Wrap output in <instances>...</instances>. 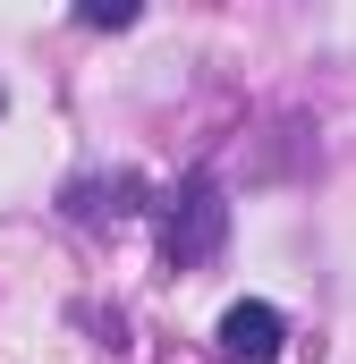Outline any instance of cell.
I'll return each instance as SVG.
<instances>
[{"instance_id": "cell-1", "label": "cell", "mask_w": 356, "mask_h": 364, "mask_svg": "<svg viewBox=\"0 0 356 364\" xmlns=\"http://www.w3.org/2000/svg\"><path fill=\"white\" fill-rule=\"evenodd\" d=\"M221 229H229V203H221L212 178H187L170 203H162V255H170V263H204V255L221 246Z\"/></svg>"}, {"instance_id": "cell-2", "label": "cell", "mask_w": 356, "mask_h": 364, "mask_svg": "<svg viewBox=\"0 0 356 364\" xmlns=\"http://www.w3.org/2000/svg\"><path fill=\"white\" fill-rule=\"evenodd\" d=\"M280 339H288V331H280V314L255 305V296L221 314V356H229V364H280Z\"/></svg>"}, {"instance_id": "cell-3", "label": "cell", "mask_w": 356, "mask_h": 364, "mask_svg": "<svg viewBox=\"0 0 356 364\" xmlns=\"http://www.w3.org/2000/svg\"><path fill=\"white\" fill-rule=\"evenodd\" d=\"M77 17H85V26H136V9H127V0H85Z\"/></svg>"}]
</instances>
